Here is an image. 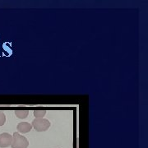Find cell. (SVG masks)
Wrapping results in <instances>:
<instances>
[{
    "mask_svg": "<svg viewBox=\"0 0 148 148\" xmlns=\"http://www.w3.org/2000/svg\"><path fill=\"white\" fill-rule=\"evenodd\" d=\"M29 146V142L27 138L21 136L19 132H15L12 135V148H27Z\"/></svg>",
    "mask_w": 148,
    "mask_h": 148,
    "instance_id": "cell-1",
    "label": "cell"
},
{
    "mask_svg": "<svg viewBox=\"0 0 148 148\" xmlns=\"http://www.w3.org/2000/svg\"><path fill=\"white\" fill-rule=\"evenodd\" d=\"M50 122L46 119H35L32 121V127L37 132H45L50 127Z\"/></svg>",
    "mask_w": 148,
    "mask_h": 148,
    "instance_id": "cell-2",
    "label": "cell"
},
{
    "mask_svg": "<svg viewBox=\"0 0 148 148\" xmlns=\"http://www.w3.org/2000/svg\"><path fill=\"white\" fill-rule=\"evenodd\" d=\"M12 143V136L8 133L3 132L0 134V147L6 148L10 147Z\"/></svg>",
    "mask_w": 148,
    "mask_h": 148,
    "instance_id": "cell-3",
    "label": "cell"
},
{
    "mask_svg": "<svg viewBox=\"0 0 148 148\" xmlns=\"http://www.w3.org/2000/svg\"><path fill=\"white\" fill-rule=\"evenodd\" d=\"M32 128V125L31 123H29L28 122H21L19 123L16 126V129L19 132L21 133H27L29 132Z\"/></svg>",
    "mask_w": 148,
    "mask_h": 148,
    "instance_id": "cell-4",
    "label": "cell"
},
{
    "mask_svg": "<svg viewBox=\"0 0 148 148\" xmlns=\"http://www.w3.org/2000/svg\"><path fill=\"white\" fill-rule=\"evenodd\" d=\"M28 114H29V110H15V114L18 119H24L28 116Z\"/></svg>",
    "mask_w": 148,
    "mask_h": 148,
    "instance_id": "cell-5",
    "label": "cell"
},
{
    "mask_svg": "<svg viewBox=\"0 0 148 148\" xmlns=\"http://www.w3.org/2000/svg\"><path fill=\"white\" fill-rule=\"evenodd\" d=\"M34 116L36 117V119H43V117H45L46 114V110H36L33 112Z\"/></svg>",
    "mask_w": 148,
    "mask_h": 148,
    "instance_id": "cell-6",
    "label": "cell"
},
{
    "mask_svg": "<svg viewBox=\"0 0 148 148\" xmlns=\"http://www.w3.org/2000/svg\"><path fill=\"white\" fill-rule=\"evenodd\" d=\"M6 122V116L3 114V112L0 111V127L3 126Z\"/></svg>",
    "mask_w": 148,
    "mask_h": 148,
    "instance_id": "cell-7",
    "label": "cell"
}]
</instances>
